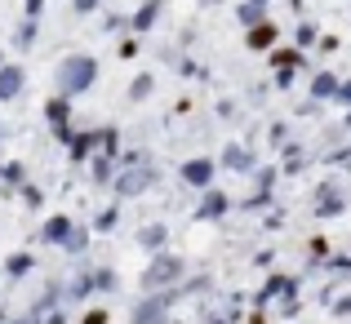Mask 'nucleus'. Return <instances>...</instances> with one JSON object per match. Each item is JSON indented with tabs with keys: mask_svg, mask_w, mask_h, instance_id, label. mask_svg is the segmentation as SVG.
<instances>
[{
	"mask_svg": "<svg viewBox=\"0 0 351 324\" xmlns=\"http://www.w3.org/2000/svg\"><path fill=\"white\" fill-rule=\"evenodd\" d=\"M71 76H67V85H85V80H89V62H71Z\"/></svg>",
	"mask_w": 351,
	"mask_h": 324,
	"instance_id": "obj_1",
	"label": "nucleus"
}]
</instances>
